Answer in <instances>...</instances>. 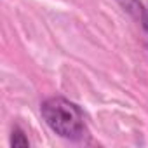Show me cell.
I'll list each match as a JSON object with an SVG mask.
<instances>
[{
    "label": "cell",
    "mask_w": 148,
    "mask_h": 148,
    "mask_svg": "<svg viewBox=\"0 0 148 148\" xmlns=\"http://www.w3.org/2000/svg\"><path fill=\"white\" fill-rule=\"evenodd\" d=\"M40 115L47 127L59 138L71 143H84L89 138L86 113L82 108L63 96H51L42 101Z\"/></svg>",
    "instance_id": "6da1fadb"
},
{
    "label": "cell",
    "mask_w": 148,
    "mask_h": 148,
    "mask_svg": "<svg viewBox=\"0 0 148 148\" xmlns=\"http://www.w3.org/2000/svg\"><path fill=\"white\" fill-rule=\"evenodd\" d=\"M117 2L122 5V9L127 14H131L136 21H139L141 26L148 32V12H146V9L143 7V4L139 0H117Z\"/></svg>",
    "instance_id": "7a4b0ae2"
},
{
    "label": "cell",
    "mask_w": 148,
    "mask_h": 148,
    "mask_svg": "<svg viewBox=\"0 0 148 148\" xmlns=\"http://www.w3.org/2000/svg\"><path fill=\"white\" fill-rule=\"evenodd\" d=\"M11 146H14V148H26V146H30V139L26 138L25 131L19 125H16L12 129V132H11Z\"/></svg>",
    "instance_id": "3957f363"
}]
</instances>
